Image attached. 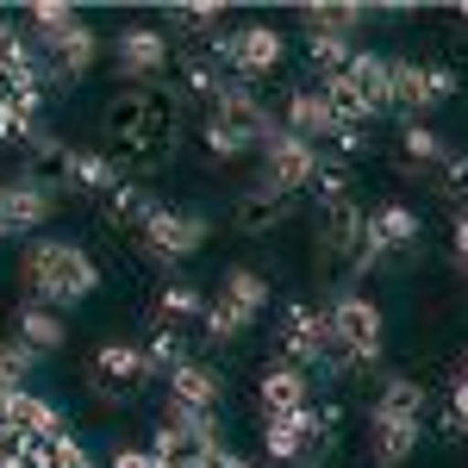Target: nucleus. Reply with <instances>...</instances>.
I'll return each mask as SVG.
<instances>
[{
	"mask_svg": "<svg viewBox=\"0 0 468 468\" xmlns=\"http://www.w3.org/2000/svg\"><path fill=\"white\" fill-rule=\"evenodd\" d=\"M19 275H26L37 306H57V313L94 300V288H101V262L69 238H32L26 256H19Z\"/></svg>",
	"mask_w": 468,
	"mask_h": 468,
	"instance_id": "f257e3e1",
	"label": "nucleus"
},
{
	"mask_svg": "<svg viewBox=\"0 0 468 468\" xmlns=\"http://www.w3.org/2000/svg\"><path fill=\"white\" fill-rule=\"evenodd\" d=\"M275 125H282V119L269 112V101L256 94L250 81H231V88H225V101L200 119V144H207L213 163H238V156H250V150L269 144V138H275Z\"/></svg>",
	"mask_w": 468,
	"mask_h": 468,
	"instance_id": "f03ea898",
	"label": "nucleus"
},
{
	"mask_svg": "<svg viewBox=\"0 0 468 468\" xmlns=\"http://www.w3.org/2000/svg\"><path fill=\"white\" fill-rule=\"evenodd\" d=\"M331 350L344 356V368L350 375H362V368H375L381 362V350H388V313L368 300V293H331Z\"/></svg>",
	"mask_w": 468,
	"mask_h": 468,
	"instance_id": "7ed1b4c3",
	"label": "nucleus"
},
{
	"mask_svg": "<svg viewBox=\"0 0 468 468\" xmlns=\"http://www.w3.org/2000/svg\"><path fill=\"white\" fill-rule=\"evenodd\" d=\"M207 238H213V218L200 213V207H156L150 225L138 231V250L150 262H163V269H176V262L207 250Z\"/></svg>",
	"mask_w": 468,
	"mask_h": 468,
	"instance_id": "20e7f679",
	"label": "nucleus"
},
{
	"mask_svg": "<svg viewBox=\"0 0 468 468\" xmlns=\"http://www.w3.org/2000/svg\"><path fill=\"white\" fill-rule=\"evenodd\" d=\"M288 57V37L275 26H231V32H213V63L231 81H262V75L282 69Z\"/></svg>",
	"mask_w": 468,
	"mask_h": 468,
	"instance_id": "39448f33",
	"label": "nucleus"
},
{
	"mask_svg": "<svg viewBox=\"0 0 468 468\" xmlns=\"http://www.w3.org/2000/svg\"><path fill=\"white\" fill-rule=\"evenodd\" d=\"M275 350H282L288 368L324 375V356H331V313H319L313 300H288L282 319H275Z\"/></svg>",
	"mask_w": 468,
	"mask_h": 468,
	"instance_id": "423d86ee",
	"label": "nucleus"
},
{
	"mask_svg": "<svg viewBox=\"0 0 468 468\" xmlns=\"http://www.w3.org/2000/svg\"><path fill=\"white\" fill-rule=\"evenodd\" d=\"M176 107L163 88H112V101L101 107V132L112 138V150L132 144V138H144V132H163V125H176Z\"/></svg>",
	"mask_w": 468,
	"mask_h": 468,
	"instance_id": "0eeeda50",
	"label": "nucleus"
},
{
	"mask_svg": "<svg viewBox=\"0 0 468 468\" xmlns=\"http://www.w3.org/2000/svg\"><path fill=\"white\" fill-rule=\"evenodd\" d=\"M218 450V419L213 412H187V406H163V425H156V443L150 456L169 468H200Z\"/></svg>",
	"mask_w": 468,
	"mask_h": 468,
	"instance_id": "6e6552de",
	"label": "nucleus"
},
{
	"mask_svg": "<svg viewBox=\"0 0 468 468\" xmlns=\"http://www.w3.org/2000/svg\"><path fill=\"white\" fill-rule=\"evenodd\" d=\"M150 381H156V375H150L144 344H125V337H107V344L94 350V362H88V388H94L101 406H125V399L138 394V388H150Z\"/></svg>",
	"mask_w": 468,
	"mask_h": 468,
	"instance_id": "1a4fd4ad",
	"label": "nucleus"
},
{
	"mask_svg": "<svg viewBox=\"0 0 468 468\" xmlns=\"http://www.w3.org/2000/svg\"><path fill=\"white\" fill-rule=\"evenodd\" d=\"M169 63H176V44L156 26H125V32L112 37V69H119L125 88H156L169 75Z\"/></svg>",
	"mask_w": 468,
	"mask_h": 468,
	"instance_id": "9d476101",
	"label": "nucleus"
},
{
	"mask_svg": "<svg viewBox=\"0 0 468 468\" xmlns=\"http://www.w3.org/2000/svg\"><path fill=\"white\" fill-rule=\"evenodd\" d=\"M37 57H44V81L50 88H69V81H81V75L101 63V32L94 26H69V32L57 37H32Z\"/></svg>",
	"mask_w": 468,
	"mask_h": 468,
	"instance_id": "9b49d317",
	"label": "nucleus"
},
{
	"mask_svg": "<svg viewBox=\"0 0 468 468\" xmlns=\"http://www.w3.org/2000/svg\"><path fill=\"white\" fill-rule=\"evenodd\" d=\"M75 156H81V150H75L69 138L44 132V138H32V144L19 150V181L44 187L50 200H57V194H75Z\"/></svg>",
	"mask_w": 468,
	"mask_h": 468,
	"instance_id": "f8f14e48",
	"label": "nucleus"
},
{
	"mask_svg": "<svg viewBox=\"0 0 468 468\" xmlns=\"http://www.w3.org/2000/svg\"><path fill=\"white\" fill-rule=\"evenodd\" d=\"M262 156V176L256 181H269V187H282V194H293L300 200V187H313V169H319V150L306 144V138H293V132H282L275 125V138L256 150Z\"/></svg>",
	"mask_w": 468,
	"mask_h": 468,
	"instance_id": "ddd939ff",
	"label": "nucleus"
},
{
	"mask_svg": "<svg viewBox=\"0 0 468 468\" xmlns=\"http://www.w3.org/2000/svg\"><path fill=\"white\" fill-rule=\"evenodd\" d=\"M293 213H300V200L282 194V187H269V181L238 187V200H231V225H238L244 238H269V231H282Z\"/></svg>",
	"mask_w": 468,
	"mask_h": 468,
	"instance_id": "4468645a",
	"label": "nucleus"
},
{
	"mask_svg": "<svg viewBox=\"0 0 468 468\" xmlns=\"http://www.w3.org/2000/svg\"><path fill=\"white\" fill-rule=\"evenodd\" d=\"M262 450H269V463H319V456H331L324 437L313 431V406L306 412H282V419H262Z\"/></svg>",
	"mask_w": 468,
	"mask_h": 468,
	"instance_id": "2eb2a0df",
	"label": "nucleus"
},
{
	"mask_svg": "<svg viewBox=\"0 0 468 468\" xmlns=\"http://www.w3.org/2000/svg\"><path fill=\"white\" fill-rule=\"evenodd\" d=\"M50 213H57V200H50L44 187H32V181L13 176L6 187H0V231H6V238H32V231H44Z\"/></svg>",
	"mask_w": 468,
	"mask_h": 468,
	"instance_id": "dca6fc26",
	"label": "nucleus"
},
{
	"mask_svg": "<svg viewBox=\"0 0 468 468\" xmlns=\"http://www.w3.org/2000/svg\"><path fill=\"white\" fill-rule=\"evenodd\" d=\"M282 132L306 138L313 150L337 138V125H331V107H324V88H319V81H306V88H288V101H282Z\"/></svg>",
	"mask_w": 468,
	"mask_h": 468,
	"instance_id": "f3484780",
	"label": "nucleus"
},
{
	"mask_svg": "<svg viewBox=\"0 0 468 468\" xmlns=\"http://www.w3.org/2000/svg\"><path fill=\"white\" fill-rule=\"evenodd\" d=\"M388 88H394L399 125H419L437 107L431 101V63H419V57H388Z\"/></svg>",
	"mask_w": 468,
	"mask_h": 468,
	"instance_id": "a211bd4d",
	"label": "nucleus"
},
{
	"mask_svg": "<svg viewBox=\"0 0 468 468\" xmlns=\"http://www.w3.org/2000/svg\"><path fill=\"white\" fill-rule=\"evenodd\" d=\"M176 125H163V132H144V138H132V144H119L107 150L112 163H119V176L125 181H150V176H163L169 163H176Z\"/></svg>",
	"mask_w": 468,
	"mask_h": 468,
	"instance_id": "6ab92c4d",
	"label": "nucleus"
},
{
	"mask_svg": "<svg viewBox=\"0 0 468 468\" xmlns=\"http://www.w3.org/2000/svg\"><path fill=\"white\" fill-rule=\"evenodd\" d=\"M256 399H262V419L306 412V406H313V375H306V368H288V362H269L262 381H256Z\"/></svg>",
	"mask_w": 468,
	"mask_h": 468,
	"instance_id": "aec40b11",
	"label": "nucleus"
},
{
	"mask_svg": "<svg viewBox=\"0 0 468 468\" xmlns=\"http://www.w3.org/2000/svg\"><path fill=\"white\" fill-rule=\"evenodd\" d=\"M0 419L13 425L19 437H69V419L50 406V399H37L32 388H13V394H0Z\"/></svg>",
	"mask_w": 468,
	"mask_h": 468,
	"instance_id": "412c9836",
	"label": "nucleus"
},
{
	"mask_svg": "<svg viewBox=\"0 0 468 468\" xmlns=\"http://www.w3.org/2000/svg\"><path fill=\"white\" fill-rule=\"evenodd\" d=\"M169 406H187V412H213L225 406V375H218L213 362H181L176 375H169Z\"/></svg>",
	"mask_w": 468,
	"mask_h": 468,
	"instance_id": "4be33fe9",
	"label": "nucleus"
},
{
	"mask_svg": "<svg viewBox=\"0 0 468 468\" xmlns=\"http://www.w3.org/2000/svg\"><path fill=\"white\" fill-rule=\"evenodd\" d=\"M13 337H19L26 350H37V356H50V350H63V344H69V319H63L57 306L26 300V306H13Z\"/></svg>",
	"mask_w": 468,
	"mask_h": 468,
	"instance_id": "5701e85b",
	"label": "nucleus"
},
{
	"mask_svg": "<svg viewBox=\"0 0 468 468\" xmlns=\"http://www.w3.org/2000/svg\"><path fill=\"white\" fill-rule=\"evenodd\" d=\"M200 313H207V288L187 282V275H169V282L156 288L150 324H176V331H187V324H200Z\"/></svg>",
	"mask_w": 468,
	"mask_h": 468,
	"instance_id": "b1692460",
	"label": "nucleus"
},
{
	"mask_svg": "<svg viewBox=\"0 0 468 468\" xmlns=\"http://www.w3.org/2000/svg\"><path fill=\"white\" fill-rule=\"evenodd\" d=\"M344 81H350V88L362 94L368 119L394 112V88H388V57H381V50H356V57H350V69H344Z\"/></svg>",
	"mask_w": 468,
	"mask_h": 468,
	"instance_id": "393cba45",
	"label": "nucleus"
},
{
	"mask_svg": "<svg viewBox=\"0 0 468 468\" xmlns=\"http://www.w3.org/2000/svg\"><path fill=\"white\" fill-rule=\"evenodd\" d=\"M368 419H394V425H425V388L419 375H388L381 394L368 406Z\"/></svg>",
	"mask_w": 468,
	"mask_h": 468,
	"instance_id": "a878e982",
	"label": "nucleus"
},
{
	"mask_svg": "<svg viewBox=\"0 0 468 468\" xmlns=\"http://www.w3.org/2000/svg\"><path fill=\"white\" fill-rule=\"evenodd\" d=\"M412 456H419V425L368 419V463H375V468H406Z\"/></svg>",
	"mask_w": 468,
	"mask_h": 468,
	"instance_id": "bb28decb",
	"label": "nucleus"
},
{
	"mask_svg": "<svg viewBox=\"0 0 468 468\" xmlns=\"http://www.w3.org/2000/svg\"><path fill=\"white\" fill-rule=\"evenodd\" d=\"M156 207H163V200L150 194L144 181H119V187H112L107 200H101V213H107V225H119V231H144Z\"/></svg>",
	"mask_w": 468,
	"mask_h": 468,
	"instance_id": "cd10ccee",
	"label": "nucleus"
},
{
	"mask_svg": "<svg viewBox=\"0 0 468 468\" xmlns=\"http://www.w3.org/2000/svg\"><path fill=\"white\" fill-rule=\"evenodd\" d=\"M218 300H231V306H244L250 319L269 313V275L250 269V262H231L225 275H218Z\"/></svg>",
	"mask_w": 468,
	"mask_h": 468,
	"instance_id": "c85d7f7f",
	"label": "nucleus"
},
{
	"mask_svg": "<svg viewBox=\"0 0 468 468\" xmlns=\"http://www.w3.org/2000/svg\"><path fill=\"white\" fill-rule=\"evenodd\" d=\"M44 88H32V94H13L6 107H0V144H32V138H44Z\"/></svg>",
	"mask_w": 468,
	"mask_h": 468,
	"instance_id": "c756f323",
	"label": "nucleus"
},
{
	"mask_svg": "<svg viewBox=\"0 0 468 468\" xmlns=\"http://www.w3.org/2000/svg\"><path fill=\"white\" fill-rule=\"evenodd\" d=\"M300 19H306V32L356 37L368 26V6H356V0H319V6H300Z\"/></svg>",
	"mask_w": 468,
	"mask_h": 468,
	"instance_id": "7c9ffc66",
	"label": "nucleus"
},
{
	"mask_svg": "<svg viewBox=\"0 0 468 468\" xmlns=\"http://www.w3.org/2000/svg\"><path fill=\"white\" fill-rule=\"evenodd\" d=\"M450 144H443V132H437L431 119H419V125H399V169H431L443 163Z\"/></svg>",
	"mask_w": 468,
	"mask_h": 468,
	"instance_id": "2f4dec72",
	"label": "nucleus"
},
{
	"mask_svg": "<svg viewBox=\"0 0 468 468\" xmlns=\"http://www.w3.org/2000/svg\"><path fill=\"white\" fill-rule=\"evenodd\" d=\"M250 324H256V319L244 313V306H231V300L207 293V313H200V344H238Z\"/></svg>",
	"mask_w": 468,
	"mask_h": 468,
	"instance_id": "473e14b6",
	"label": "nucleus"
},
{
	"mask_svg": "<svg viewBox=\"0 0 468 468\" xmlns=\"http://www.w3.org/2000/svg\"><path fill=\"white\" fill-rule=\"evenodd\" d=\"M144 356H150V375H156V381H169L181 362H194V356H187V331H176V324H150Z\"/></svg>",
	"mask_w": 468,
	"mask_h": 468,
	"instance_id": "72a5a7b5",
	"label": "nucleus"
},
{
	"mask_svg": "<svg viewBox=\"0 0 468 468\" xmlns=\"http://www.w3.org/2000/svg\"><path fill=\"white\" fill-rule=\"evenodd\" d=\"M350 57H356V37H331V32H306V63L319 69V81L350 69Z\"/></svg>",
	"mask_w": 468,
	"mask_h": 468,
	"instance_id": "f704fd0d",
	"label": "nucleus"
},
{
	"mask_svg": "<svg viewBox=\"0 0 468 468\" xmlns=\"http://www.w3.org/2000/svg\"><path fill=\"white\" fill-rule=\"evenodd\" d=\"M119 163H112L107 150H81V156H75V194H101V200H107L112 187H119Z\"/></svg>",
	"mask_w": 468,
	"mask_h": 468,
	"instance_id": "c9c22d12",
	"label": "nucleus"
},
{
	"mask_svg": "<svg viewBox=\"0 0 468 468\" xmlns=\"http://www.w3.org/2000/svg\"><path fill=\"white\" fill-rule=\"evenodd\" d=\"M313 194H319V200H344V194H356V163H344V156L319 150V169H313Z\"/></svg>",
	"mask_w": 468,
	"mask_h": 468,
	"instance_id": "e433bc0d",
	"label": "nucleus"
},
{
	"mask_svg": "<svg viewBox=\"0 0 468 468\" xmlns=\"http://www.w3.org/2000/svg\"><path fill=\"white\" fill-rule=\"evenodd\" d=\"M37 350H26L19 337H0V394H13V388H26L32 381V368H37Z\"/></svg>",
	"mask_w": 468,
	"mask_h": 468,
	"instance_id": "4c0bfd02",
	"label": "nucleus"
},
{
	"mask_svg": "<svg viewBox=\"0 0 468 468\" xmlns=\"http://www.w3.org/2000/svg\"><path fill=\"white\" fill-rule=\"evenodd\" d=\"M437 194H443L456 213H468V150H450V156L437 163Z\"/></svg>",
	"mask_w": 468,
	"mask_h": 468,
	"instance_id": "58836bf2",
	"label": "nucleus"
},
{
	"mask_svg": "<svg viewBox=\"0 0 468 468\" xmlns=\"http://www.w3.org/2000/svg\"><path fill=\"white\" fill-rule=\"evenodd\" d=\"M26 19H32V37H57V32H69V26H81V13L63 6V0H37Z\"/></svg>",
	"mask_w": 468,
	"mask_h": 468,
	"instance_id": "ea45409f",
	"label": "nucleus"
},
{
	"mask_svg": "<svg viewBox=\"0 0 468 468\" xmlns=\"http://www.w3.org/2000/svg\"><path fill=\"white\" fill-rule=\"evenodd\" d=\"M218 19H225V6H213V0H187V6H169V26H181V32H218Z\"/></svg>",
	"mask_w": 468,
	"mask_h": 468,
	"instance_id": "a19ab883",
	"label": "nucleus"
},
{
	"mask_svg": "<svg viewBox=\"0 0 468 468\" xmlns=\"http://www.w3.org/2000/svg\"><path fill=\"white\" fill-rule=\"evenodd\" d=\"M443 437H450V443H468V388H450V406H443Z\"/></svg>",
	"mask_w": 468,
	"mask_h": 468,
	"instance_id": "79ce46f5",
	"label": "nucleus"
},
{
	"mask_svg": "<svg viewBox=\"0 0 468 468\" xmlns=\"http://www.w3.org/2000/svg\"><path fill=\"white\" fill-rule=\"evenodd\" d=\"M456 94H463V75L450 69V63H431V101H437V107H450Z\"/></svg>",
	"mask_w": 468,
	"mask_h": 468,
	"instance_id": "37998d69",
	"label": "nucleus"
},
{
	"mask_svg": "<svg viewBox=\"0 0 468 468\" xmlns=\"http://www.w3.org/2000/svg\"><path fill=\"white\" fill-rule=\"evenodd\" d=\"M57 463L63 468H94V456H88V443H81V437H57Z\"/></svg>",
	"mask_w": 468,
	"mask_h": 468,
	"instance_id": "c03bdc74",
	"label": "nucleus"
},
{
	"mask_svg": "<svg viewBox=\"0 0 468 468\" xmlns=\"http://www.w3.org/2000/svg\"><path fill=\"white\" fill-rule=\"evenodd\" d=\"M450 256H456V269L468 275V213H456V225H450Z\"/></svg>",
	"mask_w": 468,
	"mask_h": 468,
	"instance_id": "a18cd8bd",
	"label": "nucleus"
},
{
	"mask_svg": "<svg viewBox=\"0 0 468 468\" xmlns=\"http://www.w3.org/2000/svg\"><path fill=\"white\" fill-rule=\"evenodd\" d=\"M107 468H163V463H156L150 450H112V463H107Z\"/></svg>",
	"mask_w": 468,
	"mask_h": 468,
	"instance_id": "49530a36",
	"label": "nucleus"
},
{
	"mask_svg": "<svg viewBox=\"0 0 468 468\" xmlns=\"http://www.w3.org/2000/svg\"><path fill=\"white\" fill-rule=\"evenodd\" d=\"M200 468H244V456H238V450H225V443H218V450H213V456H207V463H200Z\"/></svg>",
	"mask_w": 468,
	"mask_h": 468,
	"instance_id": "de8ad7c7",
	"label": "nucleus"
},
{
	"mask_svg": "<svg viewBox=\"0 0 468 468\" xmlns=\"http://www.w3.org/2000/svg\"><path fill=\"white\" fill-rule=\"evenodd\" d=\"M13 32H19V26H13V19H6V13H0V50H6V44H13Z\"/></svg>",
	"mask_w": 468,
	"mask_h": 468,
	"instance_id": "09e8293b",
	"label": "nucleus"
},
{
	"mask_svg": "<svg viewBox=\"0 0 468 468\" xmlns=\"http://www.w3.org/2000/svg\"><path fill=\"white\" fill-rule=\"evenodd\" d=\"M456 388H468V356H463V362H456Z\"/></svg>",
	"mask_w": 468,
	"mask_h": 468,
	"instance_id": "8fccbe9b",
	"label": "nucleus"
},
{
	"mask_svg": "<svg viewBox=\"0 0 468 468\" xmlns=\"http://www.w3.org/2000/svg\"><path fill=\"white\" fill-rule=\"evenodd\" d=\"M244 468H269V463H244Z\"/></svg>",
	"mask_w": 468,
	"mask_h": 468,
	"instance_id": "3c124183",
	"label": "nucleus"
},
{
	"mask_svg": "<svg viewBox=\"0 0 468 468\" xmlns=\"http://www.w3.org/2000/svg\"><path fill=\"white\" fill-rule=\"evenodd\" d=\"M0 187H6V181H0Z\"/></svg>",
	"mask_w": 468,
	"mask_h": 468,
	"instance_id": "603ef678",
	"label": "nucleus"
},
{
	"mask_svg": "<svg viewBox=\"0 0 468 468\" xmlns=\"http://www.w3.org/2000/svg\"><path fill=\"white\" fill-rule=\"evenodd\" d=\"M163 468H169V463H163Z\"/></svg>",
	"mask_w": 468,
	"mask_h": 468,
	"instance_id": "864d4df0",
	"label": "nucleus"
}]
</instances>
